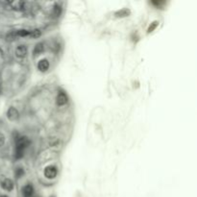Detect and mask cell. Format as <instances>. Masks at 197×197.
<instances>
[{
    "mask_svg": "<svg viewBox=\"0 0 197 197\" xmlns=\"http://www.w3.org/2000/svg\"><path fill=\"white\" fill-rule=\"evenodd\" d=\"M0 197H8V196L5 195V194H2V195H0Z\"/></svg>",
    "mask_w": 197,
    "mask_h": 197,
    "instance_id": "e0dca14e",
    "label": "cell"
},
{
    "mask_svg": "<svg viewBox=\"0 0 197 197\" xmlns=\"http://www.w3.org/2000/svg\"><path fill=\"white\" fill-rule=\"evenodd\" d=\"M131 14V11L129 9L124 8V9H121V10H118L115 13V16L116 17H129Z\"/></svg>",
    "mask_w": 197,
    "mask_h": 197,
    "instance_id": "9c48e42d",
    "label": "cell"
},
{
    "mask_svg": "<svg viewBox=\"0 0 197 197\" xmlns=\"http://www.w3.org/2000/svg\"><path fill=\"white\" fill-rule=\"evenodd\" d=\"M44 50V44L42 42H38L37 43L35 47H34V50H33V54L34 56H38L43 52Z\"/></svg>",
    "mask_w": 197,
    "mask_h": 197,
    "instance_id": "30bf717a",
    "label": "cell"
},
{
    "mask_svg": "<svg viewBox=\"0 0 197 197\" xmlns=\"http://www.w3.org/2000/svg\"><path fill=\"white\" fill-rule=\"evenodd\" d=\"M0 185H1V188L5 190H7V191H12L14 188V182L11 180V179H9V178H5L1 181V183H0Z\"/></svg>",
    "mask_w": 197,
    "mask_h": 197,
    "instance_id": "5b68a950",
    "label": "cell"
},
{
    "mask_svg": "<svg viewBox=\"0 0 197 197\" xmlns=\"http://www.w3.org/2000/svg\"><path fill=\"white\" fill-rule=\"evenodd\" d=\"M5 141H6V137L2 133H0V148L5 144Z\"/></svg>",
    "mask_w": 197,
    "mask_h": 197,
    "instance_id": "2e32d148",
    "label": "cell"
},
{
    "mask_svg": "<svg viewBox=\"0 0 197 197\" xmlns=\"http://www.w3.org/2000/svg\"><path fill=\"white\" fill-rule=\"evenodd\" d=\"M31 31L30 30H27V29H20V30H17L16 32V36L18 37H27V36H30Z\"/></svg>",
    "mask_w": 197,
    "mask_h": 197,
    "instance_id": "8fae6325",
    "label": "cell"
},
{
    "mask_svg": "<svg viewBox=\"0 0 197 197\" xmlns=\"http://www.w3.org/2000/svg\"><path fill=\"white\" fill-rule=\"evenodd\" d=\"M53 11H54V14H55L56 17H60V14L62 13V7L59 4H56L55 6H54Z\"/></svg>",
    "mask_w": 197,
    "mask_h": 197,
    "instance_id": "5bb4252c",
    "label": "cell"
},
{
    "mask_svg": "<svg viewBox=\"0 0 197 197\" xmlns=\"http://www.w3.org/2000/svg\"><path fill=\"white\" fill-rule=\"evenodd\" d=\"M41 35H42V32L39 29H34V30L31 31L30 37H32L34 38H38V37H41Z\"/></svg>",
    "mask_w": 197,
    "mask_h": 197,
    "instance_id": "4fadbf2b",
    "label": "cell"
},
{
    "mask_svg": "<svg viewBox=\"0 0 197 197\" xmlns=\"http://www.w3.org/2000/svg\"><path fill=\"white\" fill-rule=\"evenodd\" d=\"M22 195L24 197H31L34 194V188L31 184H27L22 188Z\"/></svg>",
    "mask_w": 197,
    "mask_h": 197,
    "instance_id": "ba28073f",
    "label": "cell"
},
{
    "mask_svg": "<svg viewBox=\"0 0 197 197\" xmlns=\"http://www.w3.org/2000/svg\"><path fill=\"white\" fill-rule=\"evenodd\" d=\"M58 174V170L55 166L53 165H49L47 167H45L44 169V176L46 177L47 179H53L55 178Z\"/></svg>",
    "mask_w": 197,
    "mask_h": 197,
    "instance_id": "277c9868",
    "label": "cell"
},
{
    "mask_svg": "<svg viewBox=\"0 0 197 197\" xmlns=\"http://www.w3.org/2000/svg\"><path fill=\"white\" fill-rule=\"evenodd\" d=\"M7 118L10 121H16L19 118V112L16 107H10L7 111Z\"/></svg>",
    "mask_w": 197,
    "mask_h": 197,
    "instance_id": "7a4b0ae2",
    "label": "cell"
},
{
    "mask_svg": "<svg viewBox=\"0 0 197 197\" xmlns=\"http://www.w3.org/2000/svg\"><path fill=\"white\" fill-rule=\"evenodd\" d=\"M158 25H159V21H158V20L153 21V22H152L150 25H149L148 29H147V33H152L153 31H155V29L158 27Z\"/></svg>",
    "mask_w": 197,
    "mask_h": 197,
    "instance_id": "7c38bea8",
    "label": "cell"
},
{
    "mask_svg": "<svg viewBox=\"0 0 197 197\" xmlns=\"http://www.w3.org/2000/svg\"><path fill=\"white\" fill-rule=\"evenodd\" d=\"M30 145V140L27 137H18L16 144V152H14V157L17 159H20L22 158L24 151L27 147Z\"/></svg>",
    "mask_w": 197,
    "mask_h": 197,
    "instance_id": "6da1fadb",
    "label": "cell"
},
{
    "mask_svg": "<svg viewBox=\"0 0 197 197\" xmlns=\"http://www.w3.org/2000/svg\"><path fill=\"white\" fill-rule=\"evenodd\" d=\"M24 174V170L21 168V167H18V168L16 169V177L17 178H20L21 176H23Z\"/></svg>",
    "mask_w": 197,
    "mask_h": 197,
    "instance_id": "9a60e30c",
    "label": "cell"
},
{
    "mask_svg": "<svg viewBox=\"0 0 197 197\" xmlns=\"http://www.w3.org/2000/svg\"><path fill=\"white\" fill-rule=\"evenodd\" d=\"M49 66H50V63L47 59H42L38 63V69L41 72H46L49 69Z\"/></svg>",
    "mask_w": 197,
    "mask_h": 197,
    "instance_id": "52a82bcc",
    "label": "cell"
},
{
    "mask_svg": "<svg viewBox=\"0 0 197 197\" xmlns=\"http://www.w3.org/2000/svg\"><path fill=\"white\" fill-rule=\"evenodd\" d=\"M67 103V95L65 92H59L56 97V104L59 107L65 106Z\"/></svg>",
    "mask_w": 197,
    "mask_h": 197,
    "instance_id": "8992f818",
    "label": "cell"
},
{
    "mask_svg": "<svg viewBox=\"0 0 197 197\" xmlns=\"http://www.w3.org/2000/svg\"><path fill=\"white\" fill-rule=\"evenodd\" d=\"M28 53V49L27 46L24 45V44H20L16 48V51H14V54H16L17 58L18 59H24L27 56Z\"/></svg>",
    "mask_w": 197,
    "mask_h": 197,
    "instance_id": "3957f363",
    "label": "cell"
}]
</instances>
